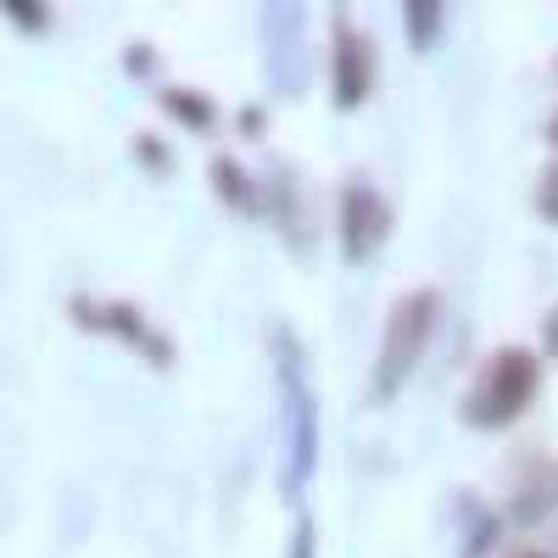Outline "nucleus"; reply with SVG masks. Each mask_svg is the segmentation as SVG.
<instances>
[{"label": "nucleus", "mask_w": 558, "mask_h": 558, "mask_svg": "<svg viewBox=\"0 0 558 558\" xmlns=\"http://www.w3.org/2000/svg\"><path fill=\"white\" fill-rule=\"evenodd\" d=\"M162 112H173L184 129H213L218 123V107H213L207 89H184V84L162 89Z\"/></svg>", "instance_id": "nucleus-7"}, {"label": "nucleus", "mask_w": 558, "mask_h": 558, "mask_svg": "<svg viewBox=\"0 0 558 558\" xmlns=\"http://www.w3.org/2000/svg\"><path fill=\"white\" fill-rule=\"evenodd\" d=\"M274 380H279V430H286V497H296L318 470V397L307 380L302 341L274 330Z\"/></svg>", "instance_id": "nucleus-1"}, {"label": "nucleus", "mask_w": 558, "mask_h": 558, "mask_svg": "<svg viewBox=\"0 0 558 558\" xmlns=\"http://www.w3.org/2000/svg\"><path fill=\"white\" fill-rule=\"evenodd\" d=\"M402 17H408V45H413V51L418 57H425L430 51V45L441 39V7H436V0H408V7H402Z\"/></svg>", "instance_id": "nucleus-9"}, {"label": "nucleus", "mask_w": 558, "mask_h": 558, "mask_svg": "<svg viewBox=\"0 0 558 558\" xmlns=\"http://www.w3.org/2000/svg\"><path fill=\"white\" fill-rule=\"evenodd\" d=\"M386 235H391V207H386V196L375 191V184H347L341 191V257L347 263H368L380 246H386Z\"/></svg>", "instance_id": "nucleus-5"}, {"label": "nucleus", "mask_w": 558, "mask_h": 558, "mask_svg": "<svg viewBox=\"0 0 558 558\" xmlns=\"http://www.w3.org/2000/svg\"><path fill=\"white\" fill-rule=\"evenodd\" d=\"M263 129H268L263 107H246V112H241V134H263Z\"/></svg>", "instance_id": "nucleus-15"}, {"label": "nucleus", "mask_w": 558, "mask_h": 558, "mask_svg": "<svg viewBox=\"0 0 558 558\" xmlns=\"http://www.w3.org/2000/svg\"><path fill=\"white\" fill-rule=\"evenodd\" d=\"M520 558H547V553H520Z\"/></svg>", "instance_id": "nucleus-18"}, {"label": "nucleus", "mask_w": 558, "mask_h": 558, "mask_svg": "<svg viewBox=\"0 0 558 558\" xmlns=\"http://www.w3.org/2000/svg\"><path fill=\"white\" fill-rule=\"evenodd\" d=\"M536 213L547 218V223H558V162L542 173V184H536Z\"/></svg>", "instance_id": "nucleus-12"}, {"label": "nucleus", "mask_w": 558, "mask_h": 558, "mask_svg": "<svg viewBox=\"0 0 558 558\" xmlns=\"http://www.w3.org/2000/svg\"><path fill=\"white\" fill-rule=\"evenodd\" d=\"M151 62H157L151 45H129V73H134V78H146V73H151Z\"/></svg>", "instance_id": "nucleus-14"}, {"label": "nucleus", "mask_w": 558, "mask_h": 558, "mask_svg": "<svg viewBox=\"0 0 558 558\" xmlns=\"http://www.w3.org/2000/svg\"><path fill=\"white\" fill-rule=\"evenodd\" d=\"M291 558H318V525L302 514L296 531H291Z\"/></svg>", "instance_id": "nucleus-13"}, {"label": "nucleus", "mask_w": 558, "mask_h": 558, "mask_svg": "<svg viewBox=\"0 0 558 558\" xmlns=\"http://www.w3.org/2000/svg\"><path fill=\"white\" fill-rule=\"evenodd\" d=\"M542 336H547V352H553V357H558V307H553V313H547V324H542Z\"/></svg>", "instance_id": "nucleus-16"}, {"label": "nucleus", "mask_w": 558, "mask_h": 558, "mask_svg": "<svg viewBox=\"0 0 558 558\" xmlns=\"http://www.w3.org/2000/svg\"><path fill=\"white\" fill-rule=\"evenodd\" d=\"M134 151H140V162H146L151 173H168V168H173V151L162 146L157 134H134Z\"/></svg>", "instance_id": "nucleus-10"}, {"label": "nucleus", "mask_w": 558, "mask_h": 558, "mask_svg": "<svg viewBox=\"0 0 558 558\" xmlns=\"http://www.w3.org/2000/svg\"><path fill=\"white\" fill-rule=\"evenodd\" d=\"M547 140H553V146H558V118H553V123H547Z\"/></svg>", "instance_id": "nucleus-17"}, {"label": "nucleus", "mask_w": 558, "mask_h": 558, "mask_svg": "<svg viewBox=\"0 0 558 558\" xmlns=\"http://www.w3.org/2000/svg\"><path fill=\"white\" fill-rule=\"evenodd\" d=\"M368 89H375V45L341 17L336 23V107L357 112L368 101Z\"/></svg>", "instance_id": "nucleus-6"}, {"label": "nucleus", "mask_w": 558, "mask_h": 558, "mask_svg": "<svg viewBox=\"0 0 558 558\" xmlns=\"http://www.w3.org/2000/svg\"><path fill=\"white\" fill-rule=\"evenodd\" d=\"M68 313L84 324V330H96V336H118L123 347H134L151 368H173V341H168V336H162L157 324H151L146 313H140L134 302H107V307H96V302H84V296H78Z\"/></svg>", "instance_id": "nucleus-4"}, {"label": "nucleus", "mask_w": 558, "mask_h": 558, "mask_svg": "<svg viewBox=\"0 0 558 558\" xmlns=\"http://www.w3.org/2000/svg\"><path fill=\"white\" fill-rule=\"evenodd\" d=\"M213 184H218V196H223L229 207H235V213H257V207H263V202H257L263 191L241 173V162H235V157H218V162H213Z\"/></svg>", "instance_id": "nucleus-8"}, {"label": "nucleus", "mask_w": 558, "mask_h": 558, "mask_svg": "<svg viewBox=\"0 0 558 558\" xmlns=\"http://www.w3.org/2000/svg\"><path fill=\"white\" fill-rule=\"evenodd\" d=\"M436 318H441V296L430 286L397 296V307L386 313V330H380V352H375V397H397L408 386V375L418 368V357H425L436 336Z\"/></svg>", "instance_id": "nucleus-3"}, {"label": "nucleus", "mask_w": 558, "mask_h": 558, "mask_svg": "<svg viewBox=\"0 0 558 558\" xmlns=\"http://www.w3.org/2000/svg\"><path fill=\"white\" fill-rule=\"evenodd\" d=\"M0 12H7L17 28H28V34H45V28H51V12H45V7H23V0H7Z\"/></svg>", "instance_id": "nucleus-11"}, {"label": "nucleus", "mask_w": 558, "mask_h": 558, "mask_svg": "<svg viewBox=\"0 0 558 558\" xmlns=\"http://www.w3.org/2000/svg\"><path fill=\"white\" fill-rule=\"evenodd\" d=\"M536 386H542L536 352H525V347H497V352L481 363L470 397H463V425H475V430L514 425V418L531 408Z\"/></svg>", "instance_id": "nucleus-2"}]
</instances>
